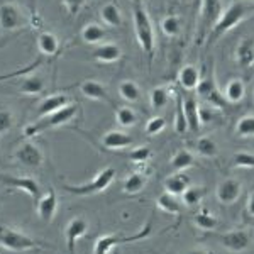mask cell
Segmentation results:
<instances>
[{
  "label": "cell",
  "mask_w": 254,
  "mask_h": 254,
  "mask_svg": "<svg viewBox=\"0 0 254 254\" xmlns=\"http://www.w3.org/2000/svg\"><path fill=\"white\" fill-rule=\"evenodd\" d=\"M254 14V3L248 2H232L227 9H224L220 19L217 20V24L214 26V29L208 34V44L215 43L219 38H222L225 32L232 31L234 27L239 26L241 22H244L248 17H251Z\"/></svg>",
  "instance_id": "obj_1"
},
{
  "label": "cell",
  "mask_w": 254,
  "mask_h": 254,
  "mask_svg": "<svg viewBox=\"0 0 254 254\" xmlns=\"http://www.w3.org/2000/svg\"><path fill=\"white\" fill-rule=\"evenodd\" d=\"M132 19H134V32H136V39L146 55L153 56L154 48H156V34H154L153 20L149 14L139 5L132 7Z\"/></svg>",
  "instance_id": "obj_2"
},
{
  "label": "cell",
  "mask_w": 254,
  "mask_h": 254,
  "mask_svg": "<svg viewBox=\"0 0 254 254\" xmlns=\"http://www.w3.org/2000/svg\"><path fill=\"white\" fill-rule=\"evenodd\" d=\"M224 12L222 0H202V5L198 10V24H196V44H202L208 38L210 31L214 29L217 20L220 19Z\"/></svg>",
  "instance_id": "obj_3"
},
{
  "label": "cell",
  "mask_w": 254,
  "mask_h": 254,
  "mask_svg": "<svg viewBox=\"0 0 254 254\" xmlns=\"http://www.w3.org/2000/svg\"><path fill=\"white\" fill-rule=\"evenodd\" d=\"M116 168L107 166L104 170H100L98 173L93 176L90 182L83 183V185H64V190L71 195H78V196H88V195H95V193H102L104 190L112 185V182L116 180Z\"/></svg>",
  "instance_id": "obj_4"
},
{
  "label": "cell",
  "mask_w": 254,
  "mask_h": 254,
  "mask_svg": "<svg viewBox=\"0 0 254 254\" xmlns=\"http://www.w3.org/2000/svg\"><path fill=\"white\" fill-rule=\"evenodd\" d=\"M76 112H78V107H76L75 104H68L66 107L56 110V112L49 114V116H46V117H41L38 122L27 126L24 132H26V136H36V134L44 132V130L56 129V127L68 124L71 119H75Z\"/></svg>",
  "instance_id": "obj_5"
},
{
  "label": "cell",
  "mask_w": 254,
  "mask_h": 254,
  "mask_svg": "<svg viewBox=\"0 0 254 254\" xmlns=\"http://www.w3.org/2000/svg\"><path fill=\"white\" fill-rule=\"evenodd\" d=\"M151 234H153V224L151 220L147 222L141 231L134 232L130 236H124V234H105L102 237H98L95 243V254H109L114 248L121 244H129V243H139V241L147 239Z\"/></svg>",
  "instance_id": "obj_6"
},
{
  "label": "cell",
  "mask_w": 254,
  "mask_h": 254,
  "mask_svg": "<svg viewBox=\"0 0 254 254\" xmlns=\"http://www.w3.org/2000/svg\"><path fill=\"white\" fill-rule=\"evenodd\" d=\"M0 246L5 248V249H9V251H14V253L48 248L46 244L32 239L31 236L15 231V229H12V227H5V225H0Z\"/></svg>",
  "instance_id": "obj_7"
},
{
  "label": "cell",
  "mask_w": 254,
  "mask_h": 254,
  "mask_svg": "<svg viewBox=\"0 0 254 254\" xmlns=\"http://www.w3.org/2000/svg\"><path fill=\"white\" fill-rule=\"evenodd\" d=\"M254 236L249 229H232L219 236V243L231 253H244L251 248Z\"/></svg>",
  "instance_id": "obj_8"
},
{
  "label": "cell",
  "mask_w": 254,
  "mask_h": 254,
  "mask_svg": "<svg viewBox=\"0 0 254 254\" xmlns=\"http://www.w3.org/2000/svg\"><path fill=\"white\" fill-rule=\"evenodd\" d=\"M0 183L5 187L12 188V190H19L27 193L32 198V202L38 203L41 195V187L39 183L36 182L34 178L31 176H14V175H5V173H0Z\"/></svg>",
  "instance_id": "obj_9"
},
{
  "label": "cell",
  "mask_w": 254,
  "mask_h": 254,
  "mask_svg": "<svg viewBox=\"0 0 254 254\" xmlns=\"http://www.w3.org/2000/svg\"><path fill=\"white\" fill-rule=\"evenodd\" d=\"M243 195V183L237 178H224L217 183L215 196L222 205H232Z\"/></svg>",
  "instance_id": "obj_10"
},
{
  "label": "cell",
  "mask_w": 254,
  "mask_h": 254,
  "mask_svg": "<svg viewBox=\"0 0 254 254\" xmlns=\"http://www.w3.org/2000/svg\"><path fill=\"white\" fill-rule=\"evenodd\" d=\"M26 24L24 14L15 3L5 2L0 5V29L3 31H17Z\"/></svg>",
  "instance_id": "obj_11"
},
{
  "label": "cell",
  "mask_w": 254,
  "mask_h": 254,
  "mask_svg": "<svg viewBox=\"0 0 254 254\" xmlns=\"http://www.w3.org/2000/svg\"><path fill=\"white\" fill-rule=\"evenodd\" d=\"M196 95H200L205 100L207 105H212V107L222 110L225 107V104H227V100L224 98V93L219 92V88H217L215 85V80L212 78H202L198 83V87H196Z\"/></svg>",
  "instance_id": "obj_12"
},
{
  "label": "cell",
  "mask_w": 254,
  "mask_h": 254,
  "mask_svg": "<svg viewBox=\"0 0 254 254\" xmlns=\"http://www.w3.org/2000/svg\"><path fill=\"white\" fill-rule=\"evenodd\" d=\"M88 231V220L83 219V217H75L71 219L64 229V237H66V246H68V251L71 254H75L76 249V243L78 239H81Z\"/></svg>",
  "instance_id": "obj_13"
},
{
  "label": "cell",
  "mask_w": 254,
  "mask_h": 254,
  "mask_svg": "<svg viewBox=\"0 0 254 254\" xmlns=\"http://www.w3.org/2000/svg\"><path fill=\"white\" fill-rule=\"evenodd\" d=\"M15 159L19 163H22L24 166L29 168H38L43 163V151L39 149V146H36L34 142H24L17 147L15 151Z\"/></svg>",
  "instance_id": "obj_14"
},
{
  "label": "cell",
  "mask_w": 254,
  "mask_h": 254,
  "mask_svg": "<svg viewBox=\"0 0 254 254\" xmlns=\"http://www.w3.org/2000/svg\"><path fill=\"white\" fill-rule=\"evenodd\" d=\"M234 56L241 68L249 69L254 66V36H246L237 43Z\"/></svg>",
  "instance_id": "obj_15"
},
{
  "label": "cell",
  "mask_w": 254,
  "mask_h": 254,
  "mask_svg": "<svg viewBox=\"0 0 254 254\" xmlns=\"http://www.w3.org/2000/svg\"><path fill=\"white\" fill-rule=\"evenodd\" d=\"M56 210H58V196H56V191L53 188H49L39 198V202L36 203V212L44 222H51L56 215Z\"/></svg>",
  "instance_id": "obj_16"
},
{
  "label": "cell",
  "mask_w": 254,
  "mask_h": 254,
  "mask_svg": "<svg viewBox=\"0 0 254 254\" xmlns=\"http://www.w3.org/2000/svg\"><path fill=\"white\" fill-rule=\"evenodd\" d=\"M182 105H183V112L187 117V124H188V132L191 134H198L202 122H200V105L196 102L195 97H185L182 98Z\"/></svg>",
  "instance_id": "obj_17"
},
{
  "label": "cell",
  "mask_w": 254,
  "mask_h": 254,
  "mask_svg": "<svg viewBox=\"0 0 254 254\" xmlns=\"http://www.w3.org/2000/svg\"><path fill=\"white\" fill-rule=\"evenodd\" d=\"M102 142H104V146L110 151H122V149H127V147L132 146L134 139H132V136H129L127 132H124V130L112 129L104 134Z\"/></svg>",
  "instance_id": "obj_18"
},
{
  "label": "cell",
  "mask_w": 254,
  "mask_h": 254,
  "mask_svg": "<svg viewBox=\"0 0 254 254\" xmlns=\"http://www.w3.org/2000/svg\"><path fill=\"white\" fill-rule=\"evenodd\" d=\"M69 104V97L64 95V93H56V95L46 97L43 102L38 105V117H46L49 114L56 112V110L66 107Z\"/></svg>",
  "instance_id": "obj_19"
},
{
  "label": "cell",
  "mask_w": 254,
  "mask_h": 254,
  "mask_svg": "<svg viewBox=\"0 0 254 254\" xmlns=\"http://www.w3.org/2000/svg\"><path fill=\"white\" fill-rule=\"evenodd\" d=\"M80 92L85 98L97 102H109V92L100 81L97 80H85L80 85Z\"/></svg>",
  "instance_id": "obj_20"
},
{
  "label": "cell",
  "mask_w": 254,
  "mask_h": 254,
  "mask_svg": "<svg viewBox=\"0 0 254 254\" xmlns=\"http://www.w3.org/2000/svg\"><path fill=\"white\" fill-rule=\"evenodd\" d=\"M163 187H165V190L168 193H171L175 196H182L183 191L190 187V176H187V175H183L182 171H178V173L166 176L165 182H163Z\"/></svg>",
  "instance_id": "obj_21"
},
{
  "label": "cell",
  "mask_w": 254,
  "mask_h": 254,
  "mask_svg": "<svg viewBox=\"0 0 254 254\" xmlns=\"http://www.w3.org/2000/svg\"><path fill=\"white\" fill-rule=\"evenodd\" d=\"M200 80H202V75H200V69L195 64H185L178 73V83L188 92L196 90Z\"/></svg>",
  "instance_id": "obj_22"
},
{
  "label": "cell",
  "mask_w": 254,
  "mask_h": 254,
  "mask_svg": "<svg viewBox=\"0 0 254 254\" xmlns=\"http://www.w3.org/2000/svg\"><path fill=\"white\" fill-rule=\"evenodd\" d=\"M92 56H93V60L98 61V63H104V64L116 63L117 60H121L122 49L114 43H105V44H100V46L93 51Z\"/></svg>",
  "instance_id": "obj_23"
},
{
  "label": "cell",
  "mask_w": 254,
  "mask_h": 254,
  "mask_svg": "<svg viewBox=\"0 0 254 254\" xmlns=\"http://www.w3.org/2000/svg\"><path fill=\"white\" fill-rule=\"evenodd\" d=\"M224 98L227 104H239L246 97V83L243 78H232L224 87Z\"/></svg>",
  "instance_id": "obj_24"
},
{
  "label": "cell",
  "mask_w": 254,
  "mask_h": 254,
  "mask_svg": "<svg viewBox=\"0 0 254 254\" xmlns=\"http://www.w3.org/2000/svg\"><path fill=\"white\" fill-rule=\"evenodd\" d=\"M107 38V31L97 22H88L81 29V41L85 44H100Z\"/></svg>",
  "instance_id": "obj_25"
},
{
  "label": "cell",
  "mask_w": 254,
  "mask_h": 254,
  "mask_svg": "<svg viewBox=\"0 0 254 254\" xmlns=\"http://www.w3.org/2000/svg\"><path fill=\"white\" fill-rule=\"evenodd\" d=\"M146 183H147V176L144 173L136 171V173H130L129 176H126L124 183H122V190L129 195H137L144 190Z\"/></svg>",
  "instance_id": "obj_26"
},
{
  "label": "cell",
  "mask_w": 254,
  "mask_h": 254,
  "mask_svg": "<svg viewBox=\"0 0 254 254\" xmlns=\"http://www.w3.org/2000/svg\"><path fill=\"white\" fill-rule=\"evenodd\" d=\"M38 49L41 55L44 56H53L58 53L60 49V41L53 32H41L38 36Z\"/></svg>",
  "instance_id": "obj_27"
},
{
  "label": "cell",
  "mask_w": 254,
  "mask_h": 254,
  "mask_svg": "<svg viewBox=\"0 0 254 254\" xmlns=\"http://www.w3.org/2000/svg\"><path fill=\"white\" fill-rule=\"evenodd\" d=\"M156 205H158V208H161L163 212H166V214H170V215L182 214V203H180L178 196L168 193V191H165V193H161L158 196Z\"/></svg>",
  "instance_id": "obj_28"
},
{
  "label": "cell",
  "mask_w": 254,
  "mask_h": 254,
  "mask_svg": "<svg viewBox=\"0 0 254 254\" xmlns=\"http://www.w3.org/2000/svg\"><path fill=\"white\" fill-rule=\"evenodd\" d=\"M193 224L196 227L200 229V231H215L217 225H219V219L215 217V214H212L208 208H203V210L196 212L193 215Z\"/></svg>",
  "instance_id": "obj_29"
},
{
  "label": "cell",
  "mask_w": 254,
  "mask_h": 254,
  "mask_svg": "<svg viewBox=\"0 0 254 254\" xmlns=\"http://www.w3.org/2000/svg\"><path fill=\"white\" fill-rule=\"evenodd\" d=\"M170 163L175 171H185L195 165V154L190 149H178Z\"/></svg>",
  "instance_id": "obj_30"
},
{
  "label": "cell",
  "mask_w": 254,
  "mask_h": 254,
  "mask_svg": "<svg viewBox=\"0 0 254 254\" xmlns=\"http://www.w3.org/2000/svg\"><path fill=\"white\" fill-rule=\"evenodd\" d=\"M100 17L104 20L105 26H109V27L122 26V12L116 3H105L100 9Z\"/></svg>",
  "instance_id": "obj_31"
},
{
  "label": "cell",
  "mask_w": 254,
  "mask_h": 254,
  "mask_svg": "<svg viewBox=\"0 0 254 254\" xmlns=\"http://www.w3.org/2000/svg\"><path fill=\"white\" fill-rule=\"evenodd\" d=\"M195 149L196 153L200 154L202 158H207V159H212L219 154V146H217L215 139L210 137V136H203V137H198L195 142Z\"/></svg>",
  "instance_id": "obj_32"
},
{
  "label": "cell",
  "mask_w": 254,
  "mask_h": 254,
  "mask_svg": "<svg viewBox=\"0 0 254 254\" xmlns=\"http://www.w3.org/2000/svg\"><path fill=\"white\" fill-rule=\"evenodd\" d=\"M119 95H121L122 100L136 104V102L141 100V88L134 80H124L119 85Z\"/></svg>",
  "instance_id": "obj_33"
},
{
  "label": "cell",
  "mask_w": 254,
  "mask_h": 254,
  "mask_svg": "<svg viewBox=\"0 0 254 254\" xmlns=\"http://www.w3.org/2000/svg\"><path fill=\"white\" fill-rule=\"evenodd\" d=\"M171 100V93L168 92L166 87H154L149 92V105L153 109H165Z\"/></svg>",
  "instance_id": "obj_34"
},
{
  "label": "cell",
  "mask_w": 254,
  "mask_h": 254,
  "mask_svg": "<svg viewBox=\"0 0 254 254\" xmlns=\"http://www.w3.org/2000/svg\"><path fill=\"white\" fill-rule=\"evenodd\" d=\"M20 92L24 95H38L44 90V81L41 76H24L20 80V87H19Z\"/></svg>",
  "instance_id": "obj_35"
},
{
  "label": "cell",
  "mask_w": 254,
  "mask_h": 254,
  "mask_svg": "<svg viewBox=\"0 0 254 254\" xmlns=\"http://www.w3.org/2000/svg\"><path fill=\"white\" fill-rule=\"evenodd\" d=\"M207 193V188L205 187H193L190 185L183 191L182 195V200L187 207H195V205H200V202L203 200V196Z\"/></svg>",
  "instance_id": "obj_36"
},
{
  "label": "cell",
  "mask_w": 254,
  "mask_h": 254,
  "mask_svg": "<svg viewBox=\"0 0 254 254\" xmlns=\"http://www.w3.org/2000/svg\"><path fill=\"white\" fill-rule=\"evenodd\" d=\"M236 134L237 137H243V139L254 137V114H246V116H243L237 121Z\"/></svg>",
  "instance_id": "obj_37"
},
{
  "label": "cell",
  "mask_w": 254,
  "mask_h": 254,
  "mask_svg": "<svg viewBox=\"0 0 254 254\" xmlns=\"http://www.w3.org/2000/svg\"><path fill=\"white\" fill-rule=\"evenodd\" d=\"M161 31L163 34L168 36V38H176L182 31V22H180L178 15H166L165 19L161 20Z\"/></svg>",
  "instance_id": "obj_38"
},
{
  "label": "cell",
  "mask_w": 254,
  "mask_h": 254,
  "mask_svg": "<svg viewBox=\"0 0 254 254\" xmlns=\"http://www.w3.org/2000/svg\"><path fill=\"white\" fill-rule=\"evenodd\" d=\"M116 121L121 127H132L137 124V114L130 107H119L116 112Z\"/></svg>",
  "instance_id": "obj_39"
},
{
  "label": "cell",
  "mask_w": 254,
  "mask_h": 254,
  "mask_svg": "<svg viewBox=\"0 0 254 254\" xmlns=\"http://www.w3.org/2000/svg\"><path fill=\"white\" fill-rule=\"evenodd\" d=\"M165 129H166V119L159 117V116L151 117L144 126V132L147 136H158V134H161Z\"/></svg>",
  "instance_id": "obj_40"
},
{
  "label": "cell",
  "mask_w": 254,
  "mask_h": 254,
  "mask_svg": "<svg viewBox=\"0 0 254 254\" xmlns=\"http://www.w3.org/2000/svg\"><path fill=\"white\" fill-rule=\"evenodd\" d=\"M173 127H175V132L178 134V136H185V134L188 132V124H187L185 112H183L182 100H180L178 107H176L175 119H173Z\"/></svg>",
  "instance_id": "obj_41"
},
{
  "label": "cell",
  "mask_w": 254,
  "mask_h": 254,
  "mask_svg": "<svg viewBox=\"0 0 254 254\" xmlns=\"http://www.w3.org/2000/svg\"><path fill=\"white\" fill-rule=\"evenodd\" d=\"M232 165L236 168H244V170H254V154L251 153H236L232 156Z\"/></svg>",
  "instance_id": "obj_42"
},
{
  "label": "cell",
  "mask_w": 254,
  "mask_h": 254,
  "mask_svg": "<svg viewBox=\"0 0 254 254\" xmlns=\"http://www.w3.org/2000/svg\"><path fill=\"white\" fill-rule=\"evenodd\" d=\"M151 156H153V151H151V147H147V146L136 147V149L129 154V158L132 159L136 165H144V163L149 161Z\"/></svg>",
  "instance_id": "obj_43"
},
{
  "label": "cell",
  "mask_w": 254,
  "mask_h": 254,
  "mask_svg": "<svg viewBox=\"0 0 254 254\" xmlns=\"http://www.w3.org/2000/svg\"><path fill=\"white\" fill-rule=\"evenodd\" d=\"M38 66H39V61H32L29 66H24V68L15 69V71H12V73H5V75H0V81H3V80H12V78H19V76H26L27 73H31L32 69L38 68Z\"/></svg>",
  "instance_id": "obj_44"
},
{
  "label": "cell",
  "mask_w": 254,
  "mask_h": 254,
  "mask_svg": "<svg viewBox=\"0 0 254 254\" xmlns=\"http://www.w3.org/2000/svg\"><path fill=\"white\" fill-rule=\"evenodd\" d=\"M217 110H219V109L212 107V105H207V104L205 105H200V122H202V126L214 122Z\"/></svg>",
  "instance_id": "obj_45"
},
{
  "label": "cell",
  "mask_w": 254,
  "mask_h": 254,
  "mask_svg": "<svg viewBox=\"0 0 254 254\" xmlns=\"http://www.w3.org/2000/svg\"><path fill=\"white\" fill-rule=\"evenodd\" d=\"M12 124H14V116L10 110H0V134H5L10 130Z\"/></svg>",
  "instance_id": "obj_46"
},
{
  "label": "cell",
  "mask_w": 254,
  "mask_h": 254,
  "mask_svg": "<svg viewBox=\"0 0 254 254\" xmlns=\"http://www.w3.org/2000/svg\"><path fill=\"white\" fill-rule=\"evenodd\" d=\"M61 2H63V5L66 7L69 15H76L81 10V7L87 3V0H61Z\"/></svg>",
  "instance_id": "obj_47"
},
{
  "label": "cell",
  "mask_w": 254,
  "mask_h": 254,
  "mask_svg": "<svg viewBox=\"0 0 254 254\" xmlns=\"http://www.w3.org/2000/svg\"><path fill=\"white\" fill-rule=\"evenodd\" d=\"M246 212H248L251 217H254V190L248 196V202H246Z\"/></svg>",
  "instance_id": "obj_48"
},
{
  "label": "cell",
  "mask_w": 254,
  "mask_h": 254,
  "mask_svg": "<svg viewBox=\"0 0 254 254\" xmlns=\"http://www.w3.org/2000/svg\"><path fill=\"white\" fill-rule=\"evenodd\" d=\"M187 254H208L205 249H191V251H188Z\"/></svg>",
  "instance_id": "obj_49"
},
{
  "label": "cell",
  "mask_w": 254,
  "mask_h": 254,
  "mask_svg": "<svg viewBox=\"0 0 254 254\" xmlns=\"http://www.w3.org/2000/svg\"><path fill=\"white\" fill-rule=\"evenodd\" d=\"M253 95H254V90H253Z\"/></svg>",
  "instance_id": "obj_50"
},
{
  "label": "cell",
  "mask_w": 254,
  "mask_h": 254,
  "mask_svg": "<svg viewBox=\"0 0 254 254\" xmlns=\"http://www.w3.org/2000/svg\"><path fill=\"white\" fill-rule=\"evenodd\" d=\"M114 254H119V253H114Z\"/></svg>",
  "instance_id": "obj_51"
},
{
  "label": "cell",
  "mask_w": 254,
  "mask_h": 254,
  "mask_svg": "<svg viewBox=\"0 0 254 254\" xmlns=\"http://www.w3.org/2000/svg\"><path fill=\"white\" fill-rule=\"evenodd\" d=\"M253 2H254V0H253Z\"/></svg>",
  "instance_id": "obj_52"
}]
</instances>
